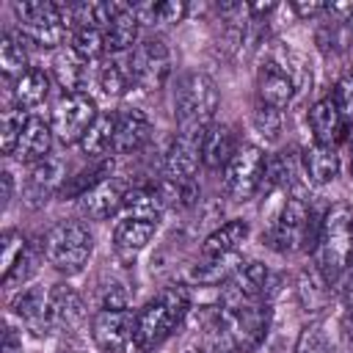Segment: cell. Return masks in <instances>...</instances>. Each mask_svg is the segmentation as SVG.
Here are the masks:
<instances>
[{"label":"cell","mask_w":353,"mask_h":353,"mask_svg":"<svg viewBox=\"0 0 353 353\" xmlns=\"http://www.w3.org/2000/svg\"><path fill=\"white\" fill-rule=\"evenodd\" d=\"M28 39L22 36V30H6L0 36V66L6 80H17L19 74H25L28 66Z\"/></svg>","instance_id":"obj_31"},{"label":"cell","mask_w":353,"mask_h":353,"mask_svg":"<svg viewBox=\"0 0 353 353\" xmlns=\"http://www.w3.org/2000/svg\"><path fill=\"white\" fill-rule=\"evenodd\" d=\"M165 199L160 185H130L127 196H124V218H152L160 221L163 210H165Z\"/></svg>","instance_id":"obj_28"},{"label":"cell","mask_w":353,"mask_h":353,"mask_svg":"<svg viewBox=\"0 0 353 353\" xmlns=\"http://www.w3.org/2000/svg\"><path fill=\"white\" fill-rule=\"evenodd\" d=\"M11 97H14V105L22 108V110L39 108L50 97V74L44 69H39V66H30L25 74H19L14 80Z\"/></svg>","instance_id":"obj_29"},{"label":"cell","mask_w":353,"mask_h":353,"mask_svg":"<svg viewBox=\"0 0 353 353\" xmlns=\"http://www.w3.org/2000/svg\"><path fill=\"white\" fill-rule=\"evenodd\" d=\"M99 110H97V99L85 91V94H63L52 110V132L61 143H80L83 135L88 132V127L97 121Z\"/></svg>","instance_id":"obj_8"},{"label":"cell","mask_w":353,"mask_h":353,"mask_svg":"<svg viewBox=\"0 0 353 353\" xmlns=\"http://www.w3.org/2000/svg\"><path fill=\"white\" fill-rule=\"evenodd\" d=\"M135 85L143 91H160L171 77V50L160 36H146L130 52Z\"/></svg>","instance_id":"obj_9"},{"label":"cell","mask_w":353,"mask_h":353,"mask_svg":"<svg viewBox=\"0 0 353 353\" xmlns=\"http://www.w3.org/2000/svg\"><path fill=\"white\" fill-rule=\"evenodd\" d=\"M127 190H130V185L124 179L110 176V179H105L102 185H97L91 193H85L80 199V210H83V215H88L94 221H108L110 215L121 212Z\"/></svg>","instance_id":"obj_17"},{"label":"cell","mask_w":353,"mask_h":353,"mask_svg":"<svg viewBox=\"0 0 353 353\" xmlns=\"http://www.w3.org/2000/svg\"><path fill=\"white\" fill-rule=\"evenodd\" d=\"M298 176V163L290 152H281L276 157H268V168H265V182L268 188H292Z\"/></svg>","instance_id":"obj_38"},{"label":"cell","mask_w":353,"mask_h":353,"mask_svg":"<svg viewBox=\"0 0 353 353\" xmlns=\"http://www.w3.org/2000/svg\"><path fill=\"white\" fill-rule=\"evenodd\" d=\"M152 138V119L141 108H124L116 121V138L113 152L116 154H132L141 152Z\"/></svg>","instance_id":"obj_16"},{"label":"cell","mask_w":353,"mask_h":353,"mask_svg":"<svg viewBox=\"0 0 353 353\" xmlns=\"http://www.w3.org/2000/svg\"><path fill=\"white\" fill-rule=\"evenodd\" d=\"M0 182H3V207H8L11 199H14V174L11 171H3L0 174Z\"/></svg>","instance_id":"obj_46"},{"label":"cell","mask_w":353,"mask_h":353,"mask_svg":"<svg viewBox=\"0 0 353 353\" xmlns=\"http://www.w3.org/2000/svg\"><path fill=\"white\" fill-rule=\"evenodd\" d=\"M3 353H22V339L11 325H6V334H3Z\"/></svg>","instance_id":"obj_45"},{"label":"cell","mask_w":353,"mask_h":353,"mask_svg":"<svg viewBox=\"0 0 353 353\" xmlns=\"http://www.w3.org/2000/svg\"><path fill=\"white\" fill-rule=\"evenodd\" d=\"M328 287H331V284L323 279V273H320L314 265L303 268L301 276H298V298H301L303 309H306V312L323 309L325 301H328Z\"/></svg>","instance_id":"obj_35"},{"label":"cell","mask_w":353,"mask_h":353,"mask_svg":"<svg viewBox=\"0 0 353 353\" xmlns=\"http://www.w3.org/2000/svg\"><path fill=\"white\" fill-rule=\"evenodd\" d=\"M63 182H66L63 163L58 157H47L30 165V174L22 185V199L28 207H44L55 193H61Z\"/></svg>","instance_id":"obj_11"},{"label":"cell","mask_w":353,"mask_h":353,"mask_svg":"<svg viewBox=\"0 0 353 353\" xmlns=\"http://www.w3.org/2000/svg\"><path fill=\"white\" fill-rule=\"evenodd\" d=\"M331 99H334L342 121L347 127H353V72L339 74V80L334 83V97Z\"/></svg>","instance_id":"obj_42"},{"label":"cell","mask_w":353,"mask_h":353,"mask_svg":"<svg viewBox=\"0 0 353 353\" xmlns=\"http://www.w3.org/2000/svg\"><path fill=\"white\" fill-rule=\"evenodd\" d=\"M47 295H50V287H25L22 292H17L11 298V314L19 317L33 334H50L47 328Z\"/></svg>","instance_id":"obj_20"},{"label":"cell","mask_w":353,"mask_h":353,"mask_svg":"<svg viewBox=\"0 0 353 353\" xmlns=\"http://www.w3.org/2000/svg\"><path fill=\"white\" fill-rule=\"evenodd\" d=\"M141 25H176L188 14V3L182 0H165V3H138L132 6Z\"/></svg>","instance_id":"obj_34"},{"label":"cell","mask_w":353,"mask_h":353,"mask_svg":"<svg viewBox=\"0 0 353 353\" xmlns=\"http://www.w3.org/2000/svg\"><path fill=\"white\" fill-rule=\"evenodd\" d=\"M97 83H99V88H102L108 97H124V94H127L132 85H135L130 52H121V55H108V58L99 63Z\"/></svg>","instance_id":"obj_27"},{"label":"cell","mask_w":353,"mask_h":353,"mask_svg":"<svg viewBox=\"0 0 353 353\" xmlns=\"http://www.w3.org/2000/svg\"><path fill=\"white\" fill-rule=\"evenodd\" d=\"M110 174H113V160L110 157H102V160L80 168L74 176H66V182L61 188V196L63 199H83L97 185H102L105 179H110Z\"/></svg>","instance_id":"obj_30"},{"label":"cell","mask_w":353,"mask_h":353,"mask_svg":"<svg viewBox=\"0 0 353 353\" xmlns=\"http://www.w3.org/2000/svg\"><path fill=\"white\" fill-rule=\"evenodd\" d=\"M251 124H254V130H256L265 141H279V135H281V110L256 102V108H254V113H251Z\"/></svg>","instance_id":"obj_40"},{"label":"cell","mask_w":353,"mask_h":353,"mask_svg":"<svg viewBox=\"0 0 353 353\" xmlns=\"http://www.w3.org/2000/svg\"><path fill=\"white\" fill-rule=\"evenodd\" d=\"M221 108L218 85L204 72H188L176 80L174 88V119L176 132L190 138H204V132L215 124V113Z\"/></svg>","instance_id":"obj_1"},{"label":"cell","mask_w":353,"mask_h":353,"mask_svg":"<svg viewBox=\"0 0 353 353\" xmlns=\"http://www.w3.org/2000/svg\"><path fill=\"white\" fill-rule=\"evenodd\" d=\"M28 248V237L19 229H6L0 234V268H3V279L14 270L17 259L22 256V251Z\"/></svg>","instance_id":"obj_39"},{"label":"cell","mask_w":353,"mask_h":353,"mask_svg":"<svg viewBox=\"0 0 353 353\" xmlns=\"http://www.w3.org/2000/svg\"><path fill=\"white\" fill-rule=\"evenodd\" d=\"M52 138H55L52 127H50L44 119L30 116V119H28V124H25V132H22V138H19V146H17L14 157H17L19 163H28V165L41 163V160H47V157H50Z\"/></svg>","instance_id":"obj_24"},{"label":"cell","mask_w":353,"mask_h":353,"mask_svg":"<svg viewBox=\"0 0 353 353\" xmlns=\"http://www.w3.org/2000/svg\"><path fill=\"white\" fill-rule=\"evenodd\" d=\"M292 353H331L328 347V336L323 331L320 323H309L301 328L298 339H295V350Z\"/></svg>","instance_id":"obj_41"},{"label":"cell","mask_w":353,"mask_h":353,"mask_svg":"<svg viewBox=\"0 0 353 353\" xmlns=\"http://www.w3.org/2000/svg\"><path fill=\"white\" fill-rule=\"evenodd\" d=\"M292 8V14L295 17H301V19H314V17H320V14H325L328 11V3H320V0H298V3H292L290 6Z\"/></svg>","instance_id":"obj_43"},{"label":"cell","mask_w":353,"mask_h":353,"mask_svg":"<svg viewBox=\"0 0 353 353\" xmlns=\"http://www.w3.org/2000/svg\"><path fill=\"white\" fill-rule=\"evenodd\" d=\"M243 143H237V135H234V130L229 127V124H212L207 132H204V138H201V163L207 165V168H226V163L237 154V149H240Z\"/></svg>","instance_id":"obj_21"},{"label":"cell","mask_w":353,"mask_h":353,"mask_svg":"<svg viewBox=\"0 0 353 353\" xmlns=\"http://www.w3.org/2000/svg\"><path fill=\"white\" fill-rule=\"evenodd\" d=\"M309 127H312V135H314V143H323V146H334L345 138L347 132V124L342 121L336 105L331 97H323L317 99L312 108H309Z\"/></svg>","instance_id":"obj_19"},{"label":"cell","mask_w":353,"mask_h":353,"mask_svg":"<svg viewBox=\"0 0 353 353\" xmlns=\"http://www.w3.org/2000/svg\"><path fill=\"white\" fill-rule=\"evenodd\" d=\"M201 163V138L179 135L171 141L165 157H163V174L171 182H190L196 168Z\"/></svg>","instance_id":"obj_14"},{"label":"cell","mask_w":353,"mask_h":353,"mask_svg":"<svg viewBox=\"0 0 353 353\" xmlns=\"http://www.w3.org/2000/svg\"><path fill=\"white\" fill-rule=\"evenodd\" d=\"M295 80L270 58L265 61L259 69H256V99L262 105H270V108H284L292 102L295 97Z\"/></svg>","instance_id":"obj_15"},{"label":"cell","mask_w":353,"mask_h":353,"mask_svg":"<svg viewBox=\"0 0 353 353\" xmlns=\"http://www.w3.org/2000/svg\"><path fill=\"white\" fill-rule=\"evenodd\" d=\"M350 176H353V141H350Z\"/></svg>","instance_id":"obj_47"},{"label":"cell","mask_w":353,"mask_h":353,"mask_svg":"<svg viewBox=\"0 0 353 353\" xmlns=\"http://www.w3.org/2000/svg\"><path fill=\"white\" fill-rule=\"evenodd\" d=\"M11 8H14V14H17V22H19L22 36H25L30 44L44 47V50H55V47L63 44L69 28L63 25L61 6H58V3L33 0V3H14Z\"/></svg>","instance_id":"obj_6"},{"label":"cell","mask_w":353,"mask_h":353,"mask_svg":"<svg viewBox=\"0 0 353 353\" xmlns=\"http://www.w3.org/2000/svg\"><path fill=\"white\" fill-rule=\"evenodd\" d=\"M47 259V251H44V237H36V240H28V248L22 251V256L17 259L14 270L3 279V287H17V284H28L39 268L44 265Z\"/></svg>","instance_id":"obj_33"},{"label":"cell","mask_w":353,"mask_h":353,"mask_svg":"<svg viewBox=\"0 0 353 353\" xmlns=\"http://www.w3.org/2000/svg\"><path fill=\"white\" fill-rule=\"evenodd\" d=\"M265 168H268V154L254 143H243L221 174L223 176V193L232 201H248L262 188Z\"/></svg>","instance_id":"obj_7"},{"label":"cell","mask_w":353,"mask_h":353,"mask_svg":"<svg viewBox=\"0 0 353 353\" xmlns=\"http://www.w3.org/2000/svg\"><path fill=\"white\" fill-rule=\"evenodd\" d=\"M243 265L240 254H229V256H201V262L190 265L188 270V281L199 284V287H215V284H226Z\"/></svg>","instance_id":"obj_25"},{"label":"cell","mask_w":353,"mask_h":353,"mask_svg":"<svg viewBox=\"0 0 353 353\" xmlns=\"http://www.w3.org/2000/svg\"><path fill=\"white\" fill-rule=\"evenodd\" d=\"M301 171L317 188L334 182L339 176V154H336V149L334 146H323V143H309L301 152Z\"/></svg>","instance_id":"obj_22"},{"label":"cell","mask_w":353,"mask_h":353,"mask_svg":"<svg viewBox=\"0 0 353 353\" xmlns=\"http://www.w3.org/2000/svg\"><path fill=\"white\" fill-rule=\"evenodd\" d=\"M251 226L243 218H232L221 226H215L204 243H201V256H229V254H240V245L248 240Z\"/></svg>","instance_id":"obj_23"},{"label":"cell","mask_w":353,"mask_h":353,"mask_svg":"<svg viewBox=\"0 0 353 353\" xmlns=\"http://www.w3.org/2000/svg\"><path fill=\"white\" fill-rule=\"evenodd\" d=\"M141 36V19L135 17L132 6L119 3L116 14L110 19V25L105 28V47L110 55H121V52H132L138 47Z\"/></svg>","instance_id":"obj_18"},{"label":"cell","mask_w":353,"mask_h":353,"mask_svg":"<svg viewBox=\"0 0 353 353\" xmlns=\"http://www.w3.org/2000/svg\"><path fill=\"white\" fill-rule=\"evenodd\" d=\"M44 251L61 276H77L94 254V234L83 221H58L44 234Z\"/></svg>","instance_id":"obj_4"},{"label":"cell","mask_w":353,"mask_h":353,"mask_svg":"<svg viewBox=\"0 0 353 353\" xmlns=\"http://www.w3.org/2000/svg\"><path fill=\"white\" fill-rule=\"evenodd\" d=\"M83 317H85L83 295L69 284H52L47 295V328L66 331V328H74Z\"/></svg>","instance_id":"obj_13"},{"label":"cell","mask_w":353,"mask_h":353,"mask_svg":"<svg viewBox=\"0 0 353 353\" xmlns=\"http://www.w3.org/2000/svg\"><path fill=\"white\" fill-rule=\"evenodd\" d=\"M342 298H345V314H347V328L353 334V276L347 273L345 279V290H342Z\"/></svg>","instance_id":"obj_44"},{"label":"cell","mask_w":353,"mask_h":353,"mask_svg":"<svg viewBox=\"0 0 353 353\" xmlns=\"http://www.w3.org/2000/svg\"><path fill=\"white\" fill-rule=\"evenodd\" d=\"M135 336V312L97 309L91 317V339L102 353H124Z\"/></svg>","instance_id":"obj_10"},{"label":"cell","mask_w":353,"mask_h":353,"mask_svg":"<svg viewBox=\"0 0 353 353\" xmlns=\"http://www.w3.org/2000/svg\"><path fill=\"white\" fill-rule=\"evenodd\" d=\"M160 221L152 218H121L113 226V251L121 262H132L157 234Z\"/></svg>","instance_id":"obj_12"},{"label":"cell","mask_w":353,"mask_h":353,"mask_svg":"<svg viewBox=\"0 0 353 353\" xmlns=\"http://www.w3.org/2000/svg\"><path fill=\"white\" fill-rule=\"evenodd\" d=\"M312 254L314 268L328 284H336L347 276L353 262V210L347 204H334L325 210Z\"/></svg>","instance_id":"obj_2"},{"label":"cell","mask_w":353,"mask_h":353,"mask_svg":"<svg viewBox=\"0 0 353 353\" xmlns=\"http://www.w3.org/2000/svg\"><path fill=\"white\" fill-rule=\"evenodd\" d=\"M28 119H30L28 110H22L17 105H8L3 110V116H0V149H3V154H14L17 152Z\"/></svg>","instance_id":"obj_36"},{"label":"cell","mask_w":353,"mask_h":353,"mask_svg":"<svg viewBox=\"0 0 353 353\" xmlns=\"http://www.w3.org/2000/svg\"><path fill=\"white\" fill-rule=\"evenodd\" d=\"M188 312H190V295L182 284H171V287L160 290L141 312H135L132 345L143 353L154 350L182 325Z\"/></svg>","instance_id":"obj_3"},{"label":"cell","mask_w":353,"mask_h":353,"mask_svg":"<svg viewBox=\"0 0 353 353\" xmlns=\"http://www.w3.org/2000/svg\"><path fill=\"white\" fill-rule=\"evenodd\" d=\"M116 121H119V113H99L97 121L88 127V132H85L83 141H80L83 154H88V157H99V160H102L108 152H113Z\"/></svg>","instance_id":"obj_32"},{"label":"cell","mask_w":353,"mask_h":353,"mask_svg":"<svg viewBox=\"0 0 353 353\" xmlns=\"http://www.w3.org/2000/svg\"><path fill=\"white\" fill-rule=\"evenodd\" d=\"M52 74L61 83L63 94H85L88 85V63L72 50H58L52 58Z\"/></svg>","instance_id":"obj_26"},{"label":"cell","mask_w":353,"mask_h":353,"mask_svg":"<svg viewBox=\"0 0 353 353\" xmlns=\"http://www.w3.org/2000/svg\"><path fill=\"white\" fill-rule=\"evenodd\" d=\"M69 47H72L85 63H94V61H99V58L108 52V47H105V33L97 30V28H77V30H72Z\"/></svg>","instance_id":"obj_37"},{"label":"cell","mask_w":353,"mask_h":353,"mask_svg":"<svg viewBox=\"0 0 353 353\" xmlns=\"http://www.w3.org/2000/svg\"><path fill=\"white\" fill-rule=\"evenodd\" d=\"M345 25H347V30H350V33H353V14H350V19H347V22H345Z\"/></svg>","instance_id":"obj_48"},{"label":"cell","mask_w":353,"mask_h":353,"mask_svg":"<svg viewBox=\"0 0 353 353\" xmlns=\"http://www.w3.org/2000/svg\"><path fill=\"white\" fill-rule=\"evenodd\" d=\"M317 234H320V226H314L312 207L303 199L290 196L270 226V245L279 254H298L306 248L314 251Z\"/></svg>","instance_id":"obj_5"}]
</instances>
